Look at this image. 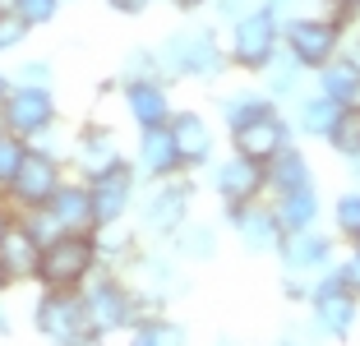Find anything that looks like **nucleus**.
I'll return each mask as SVG.
<instances>
[{"mask_svg": "<svg viewBox=\"0 0 360 346\" xmlns=\"http://www.w3.org/2000/svg\"><path fill=\"white\" fill-rule=\"evenodd\" d=\"M212 346H240V342H236V337H217V342H212Z\"/></svg>", "mask_w": 360, "mask_h": 346, "instance_id": "obj_50", "label": "nucleus"}, {"mask_svg": "<svg viewBox=\"0 0 360 346\" xmlns=\"http://www.w3.org/2000/svg\"><path fill=\"white\" fill-rule=\"evenodd\" d=\"M314 88L323 97H333V102H342V106H360V65L342 51L338 60H328L314 74Z\"/></svg>", "mask_w": 360, "mask_h": 346, "instance_id": "obj_28", "label": "nucleus"}, {"mask_svg": "<svg viewBox=\"0 0 360 346\" xmlns=\"http://www.w3.org/2000/svg\"><path fill=\"white\" fill-rule=\"evenodd\" d=\"M222 222L231 226L240 250H250V254H277V245H282V236H286L268 194L255 199V203H240V208H222Z\"/></svg>", "mask_w": 360, "mask_h": 346, "instance_id": "obj_18", "label": "nucleus"}, {"mask_svg": "<svg viewBox=\"0 0 360 346\" xmlns=\"http://www.w3.org/2000/svg\"><path fill=\"white\" fill-rule=\"evenodd\" d=\"M60 10H65V0H14V14H19L32 32L46 28V23H56V19H60Z\"/></svg>", "mask_w": 360, "mask_h": 346, "instance_id": "obj_34", "label": "nucleus"}, {"mask_svg": "<svg viewBox=\"0 0 360 346\" xmlns=\"http://www.w3.org/2000/svg\"><path fill=\"white\" fill-rule=\"evenodd\" d=\"M116 93L134 129H162L176 115V97H171L167 79H116Z\"/></svg>", "mask_w": 360, "mask_h": 346, "instance_id": "obj_17", "label": "nucleus"}, {"mask_svg": "<svg viewBox=\"0 0 360 346\" xmlns=\"http://www.w3.org/2000/svg\"><path fill=\"white\" fill-rule=\"evenodd\" d=\"M84 314H88V328L102 337L129 333V323H134V282L116 268H102L84 286Z\"/></svg>", "mask_w": 360, "mask_h": 346, "instance_id": "obj_8", "label": "nucleus"}, {"mask_svg": "<svg viewBox=\"0 0 360 346\" xmlns=\"http://www.w3.org/2000/svg\"><path fill=\"white\" fill-rule=\"evenodd\" d=\"M46 212L60 222V231H88V236L97 231L93 189H88V180H79V176H70L60 189H56V199L46 203Z\"/></svg>", "mask_w": 360, "mask_h": 346, "instance_id": "obj_23", "label": "nucleus"}, {"mask_svg": "<svg viewBox=\"0 0 360 346\" xmlns=\"http://www.w3.org/2000/svg\"><path fill=\"white\" fill-rule=\"evenodd\" d=\"M273 212H277V222H282V231L323 226V189H319V185H305V189L273 194Z\"/></svg>", "mask_w": 360, "mask_h": 346, "instance_id": "obj_25", "label": "nucleus"}, {"mask_svg": "<svg viewBox=\"0 0 360 346\" xmlns=\"http://www.w3.org/2000/svg\"><path fill=\"white\" fill-rule=\"evenodd\" d=\"M217 245H222V226H217V222L190 217L185 226H180V236L167 245V250L176 254L180 263H208V259H217Z\"/></svg>", "mask_w": 360, "mask_h": 346, "instance_id": "obj_27", "label": "nucleus"}, {"mask_svg": "<svg viewBox=\"0 0 360 346\" xmlns=\"http://www.w3.org/2000/svg\"><path fill=\"white\" fill-rule=\"evenodd\" d=\"M60 346H106V337H102V333H93V328H88V333L70 337V342H60Z\"/></svg>", "mask_w": 360, "mask_h": 346, "instance_id": "obj_44", "label": "nucleus"}, {"mask_svg": "<svg viewBox=\"0 0 360 346\" xmlns=\"http://www.w3.org/2000/svg\"><path fill=\"white\" fill-rule=\"evenodd\" d=\"M0 125L10 134L28 139V143H42L60 129V106H56L51 88H32V84H14L10 97L0 102Z\"/></svg>", "mask_w": 360, "mask_h": 346, "instance_id": "obj_9", "label": "nucleus"}, {"mask_svg": "<svg viewBox=\"0 0 360 346\" xmlns=\"http://www.w3.org/2000/svg\"><path fill=\"white\" fill-rule=\"evenodd\" d=\"M328 217H333V226H328V231L342 241V250H347V245H360V185L342 189L338 199H333Z\"/></svg>", "mask_w": 360, "mask_h": 346, "instance_id": "obj_30", "label": "nucleus"}, {"mask_svg": "<svg viewBox=\"0 0 360 346\" xmlns=\"http://www.w3.org/2000/svg\"><path fill=\"white\" fill-rule=\"evenodd\" d=\"M111 14H120V19H143V14L158 5V0H102Z\"/></svg>", "mask_w": 360, "mask_h": 346, "instance_id": "obj_40", "label": "nucleus"}, {"mask_svg": "<svg viewBox=\"0 0 360 346\" xmlns=\"http://www.w3.org/2000/svg\"><path fill=\"white\" fill-rule=\"evenodd\" d=\"M347 5H351V10H360V0H347Z\"/></svg>", "mask_w": 360, "mask_h": 346, "instance_id": "obj_52", "label": "nucleus"}, {"mask_svg": "<svg viewBox=\"0 0 360 346\" xmlns=\"http://www.w3.org/2000/svg\"><path fill=\"white\" fill-rule=\"evenodd\" d=\"M97 273H102V250H97V236H88V231H60L56 241L42 245L37 286H51V291H84Z\"/></svg>", "mask_w": 360, "mask_h": 346, "instance_id": "obj_4", "label": "nucleus"}, {"mask_svg": "<svg viewBox=\"0 0 360 346\" xmlns=\"http://www.w3.org/2000/svg\"><path fill=\"white\" fill-rule=\"evenodd\" d=\"M129 162L139 167V176H143V185H153V180H167V176H180V153H176V139H171V129H134V148H129Z\"/></svg>", "mask_w": 360, "mask_h": 346, "instance_id": "obj_19", "label": "nucleus"}, {"mask_svg": "<svg viewBox=\"0 0 360 346\" xmlns=\"http://www.w3.org/2000/svg\"><path fill=\"white\" fill-rule=\"evenodd\" d=\"M28 37H32V28H28V23H23L14 10H10V14H0V56H5V51H19Z\"/></svg>", "mask_w": 360, "mask_h": 346, "instance_id": "obj_36", "label": "nucleus"}, {"mask_svg": "<svg viewBox=\"0 0 360 346\" xmlns=\"http://www.w3.org/2000/svg\"><path fill=\"white\" fill-rule=\"evenodd\" d=\"M32 333L46 346H60L70 337L88 333V314H84V291H51L37 286L32 295Z\"/></svg>", "mask_w": 360, "mask_h": 346, "instance_id": "obj_12", "label": "nucleus"}, {"mask_svg": "<svg viewBox=\"0 0 360 346\" xmlns=\"http://www.w3.org/2000/svg\"><path fill=\"white\" fill-rule=\"evenodd\" d=\"M14 286H10V277H5V268H0V295H10Z\"/></svg>", "mask_w": 360, "mask_h": 346, "instance_id": "obj_49", "label": "nucleus"}, {"mask_svg": "<svg viewBox=\"0 0 360 346\" xmlns=\"http://www.w3.org/2000/svg\"><path fill=\"white\" fill-rule=\"evenodd\" d=\"M116 79H167V74H162V60H158V46H129L120 70H116Z\"/></svg>", "mask_w": 360, "mask_h": 346, "instance_id": "obj_31", "label": "nucleus"}, {"mask_svg": "<svg viewBox=\"0 0 360 346\" xmlns=\"http://www.w3.org/2000/svg\"><path fill=\"white\" fill-rule=\"evenodd\" d=\"M338 259H342V241L333 236V231H323V226L286 231L282 245H277V263H282V273L319 277V273H328Z\"/></svg>", "mask_w": 360, "mask_h": 346, "instance_id": "obj_14", "label": "nucleus"}, {"mask_svg": "<svg viewBox=\"0 0 360 346\" xmlns=\"http://www.w3.org/2000/svg\"><path fill=\"white\" fill-rule=\"evenodd\" d=\"M0 199H5V185H0Z\"/></svg>", "mask_w": 360, "mask_h": 346, "instance_id": "obj_53", "label": "nucleus"}, {"mask_svg": "<svg viewBox=\"0 0 360 346\" xmlns=\"http://www.w3.org/2000/svg\"><path fill=\"white\" fill-rule=\"evenodd\" d=\"M342 111H347V106H342V102H333V97H323L319 88L300 93L296 102L286 106L291 125H296V139H314V143H328V134L338 129Z\"/></svg>", "mask_w": 360, "mask_h": 346, "instance_id": "obj_20", "label": "nucleus"}, {"mask_svg": "<svg viewBox=\"0 0 360 346\" xmlns=\"http://www.w3.org/2000/svg\"><path fill=\"white\" fill-rule=\"evenodd\" d=\"M255 5H259V0H212L208 10H212V14H217V23H222V28H226V23H236V19H245V14L255 10Z\"/></svg>", "mask_w": 360, "mask_h": 346, "instance_id": "obj_38", "label": "nucleus"}, {"mask_svg": "<svg viewBox=\"0 0 360 346\" xmlns=\"http://www.w3.org/2000/svg\"><path fill=\"white\" fill-rule=\"evenodd\" d=\"M268 111H282V106L264 93V84H240V88H222L217 93V125H222V134H236L240 125H250V120H259Z\"/></svg>", "mask_w": 360, "mask_h": 346, "instance_id": "obj_22", "label": "nucleus"}, {"mask_svg": "<svg viewBox=\"0 0 360 346\" xmlns=\"http://www.w3.org/2000/svg\"><path fill=\"white\" fill-rule=\"evenodd\" d=\"M342 273H347L351 286L360 291V245H347V254H342Z\"/></svg>", "mask_w": 360, "mask_h": 346, "instance_id": "obj_41", "label": "nucleus"}, {"mask_svg": "<svg viewBox=\"0 0 360 346\" xmlns=\"http://www.w3.org/2000/svg\"><path fill=\"white\" fill-rule=\"evenodd\" d=\"M203 185L212 189V199L222 208H240V203H255L268 194V171L255 158H245L236 148H226L222 158L203 171Z\"/></svg>", "mask_w": 360, "mask_h": 346, "instance_id": "obj_10", "label": "nucleus"}, {"mask_svg": "<svg viewBox=\"0 0 360 346\" xmlns=\"http://www.w3.org/2000/svg\"><path fill=\"white\" fill-rule=\"evenodd\" d=\"M14 222H19V208H14L10 199H0V241H5V231H10Z\"/></svg>", "mask_w": 360, "mask_h": 346, "instance_id": "obj_43", "label": "nucleus"}, {"mask_svg": "<svg viewBox=\"0 0 360 346\" xmlns=\"http://www.w3.org/2000/svg\"><path fill=\"white\" fill-rule=\"evenodd\" d=\"M309 323L323 342H351L360 328V291L351 286V277L342 273V259L328 273H319L309 286Z\"/></svg>", "mask_w": 360, "mask_h": 346, "instance_id": "obj_3", "label": "nucleus"}, {"mask_svg": "<svg viewBox=\"0 0 360 346\" xmlns=\"http://www.w3.org/2000/svg\"><path fill=\"white\" fill-rule=\"evenodd\" d=\"M129 158V148L120 143V134L102 120H84V125L70 134V148H65V162H70V176L79 180H97L102 171L120 167Z\"/></svg>", "mask_w": 360, "mask_h": 346, "instance_id": "obj_11", "label": "nucleus"}, {"mask_svg": "<svg viewBox=\"0 0 360 346\" xmlns=\"http://www.w3.org/2000/svg\"><path fill=\"white\" fill-rule=\"evenodd\" d=\"M23 158H28V139L10 134V129L0 125V185H10L14 171L23 167Z\"/></svg>", "mask_w": 360, "mask_h": 346, "instance_id": "obj_33", "label": "nucleus"}, {"mask_svg": "<svg viewBox=\"0 0 360 346\" xmlns=\"http://www.w3.org/2000/svg\"><path fill=\"white\" fill-rule=\"evenodd\" d=\"M347 46V32L333 19H323L319 10H300L282 23V51H291L309 74H319L328 60H338Z\"/></svg>", "mask_w": 360, "mask_h": 346, "instance_id": "obj_7", "label": "nucleus"}, {"mask_svg": "<svg viewBox=\"0 0 360 346\" xmlns=\"http://www.w3.org/2000/svg\"><path fill=\"white\" fill-rule=\"evenodd\" d=\"M37 263H42V241L23 222H14L0 241V268H5L10 286H37Z\"/></svg>", "mask_w": 360, "mask_h": 346, "instance_id": "obj_21", "label": "nucleus"}, {"mask_svg": "<svg viewBox=\"0 0 360 346\" xmlns=\"http://www.w3.org/2000/svg\"><path fill=\"white\" fill-rule=\"evenodd\" d=\"M309 79H314V74H309V70H305V65H300L291 51H277V60L268 65L264 74H259V84H264V93L273 97V102L282 106V111H286L291 102H296L300 93H309Z\"/></svg>", "mask_w": 360, "mask_h": 346, "instance_id": "obj_24", "label": "nucleus"}, {"mask_svg": "<svg viewBox=\"0 0 360 346\" xmlns=\"http://www.w3.org/2000/svg\"><path fill=\"white\" fill-rule=\"evenodd\" d=\"M342 167H347L351 185H360V153H356V158H342Z\"/></svg>", "mask_w": 360, "mask_h": 346, "instance_id": "obj_47", "label": "nucleus"}, {"mask_svg": "<svg viewBox=\"0 0 360 346\" xmlns=\"http://www.w3.org/2000/svg\"><path fill=\"white\" fill-rule=\"evenodd\" d=\"M314 10L323 14V19H333L342 32H356L360 28V10H351L347 0H314Z\"/></svg>", "mask_w": 360, "mask_h": 346, "instance_id": "obj_37", "label": "nucleus"}, {"mask_svg": "<svg viewBox=\"0 0 360 346\" xmlns=\"http://www.w3.org/2000/svg\"><path fill=\"white\" fill-rule=\"evenodd\" d=\"M264 5H268V10H273L277 14V19H291V14H300V10H305V5H309V0H264Z\"/></svg>", "mask_w": 360, "mask_h": 346, "instance_id": "obj_42", "label": "nucleus"}, {"mask_svg": "<svg viewBox=\"0 0 360 346\" xmlns=\"http://www.w3.org/2000/svg\"><path fill=\"white\" fill-rule=\"evenodd\" d=\"M309 286H314V277H300V273H282V295L291 305H309Z\"/></svg>", "mask_w": 360, "mask_h": 346, "instance_id": "obj_39", "label": "nucleus"}, {"mask_svg": "<svg viewBox=\"0 0 360 346\" xmlns=\"http://www.w3.org/2000/svg\"><path fill=\"white\" fill-rule=\"evenodd\" d=\"M65 180H70V162H65V153L51 143V139H42V143H28L23 167L14 171V180L5 185V199H10L19 212L46 208Z\"/></svg>", "mask_w": 360, "mask_h": 346, "instance_id": "obj_6", "label": "nucleus"}, {"mask_svg": "<svg viewBox=\"0 0 360 346\" xmlns=\"http://www.w3.org/2000/svg\"><path fill=\"white\" fill-rule=\"evenodd\" d=\"M125 346H190V328L180 319H171V309L167 314H148L129 323Z\"/></svg>", "mask_w": 360, "mask_h": 346, "instance_id": "obj_29", "label": "nucleus"}, {"mask_svg": "<svg viewBox=\"0 0 360 346\" xmlns=\"http://www.w3.org/2000/svg\"><path fill=\"white\" fill-rule=\"evenodd\" d=\"M14 10V0H0V14H10Z\"/></svg>", "mask_w": 360, "mask_h": 346, "instance_id": "obj_51", "label": "nucleus"}, {"mask_svg": "<svg viewBox=\"0 0 360 346\" xmlns=\"http://www.w3.org/2000/svg\"><path fill=\"white\" fill-rule=\"evenodd\" d=\"M14 84H32V88H51L56 84V65L46 56H32V60H19L14 65Z\"/></svg>", "mask_w": 360, "mask_h": 346, "instance_id": "obj_35", "label": "nucleus"}, {"mask_svg": "<svg viewBox=\"0 0 360 346\" xmlns=\"http://www.w3.org/2000/svg\"><path fill=\"white\" fill-rule=\"evenodd\" d=\"M171 139H176V153H180V167L190 171V176H203L212 162L222 158V139L212 129V120L194 106H176L171 115Z\"/></svg>", "mask_w": 360, "mask_h": 346, "instance_id": "obj_13", "label": "nucleus"}, {"mask_svg": "<svg viewBox=\"0 0 360 346\" xmlns=\"http://www.w3.org/2000/svg\"><path fill=\"white\" fill-rule=\"evenodd\" d=\"M277 51H282V19L268 10L264 0L245 19L226 23V60H231L236 74H255L259 79L277 60Z\"/></svg>", "mask_w": 360, "mask_h": 346, "instance_id": "obj_5", "label": "nucleus"}, {"mask_svg": "<svg viewBox=\"0 0 360 346\" xmlns=\"http://www.w3.org/2000/svg\"><path fill=\"white\" fill-rule=\"evenodd\" d=\"M171 10H180V14H199V10H208L212 0H167Z\"/></svg>", "mask_w": 360, "mask_h": 346, "instance_id": "obj_45", "label": "nucleus"}, {"mask_svg": "<svg viewBox=\"0 0 360 346\" xmlns=\"http://www.w3.org/2000/svg\"><path fill=\"white\" fill-rule=\"evenodd\" d=\"M14 333V319H10V309H5V295H0V337H10Z\"/></svg>", "mask_w": 360, "mask_h": 346, "instance_id": "obj_46", "label": "nucleus"}, {"mask_svg": "<svg viewBox=\"0 0 360 346\" xmlns=\"http://www.w3.org/2000/svg\"><path fill=\"white\" fill-rule=\"evenodd\" d=\"M268 199L273 194H286V189H305V185H319V176H314V162H309V153L300 143H291L282 153V158H273L268 162Z\"/></svg>", "mask_w": 360, "mask_h": 346, "instance_id": "obj_26", "label": "nucleus"}, {"mask_svg": "<svg viewBox=\"0 0 360 346\" xmlns=\"http://www.w3.org/2000/svg\"><path fill=\"white\" fill-rule=\"evenodd\" d=\"M194 199H199V176H190V171L153 180V185L139 194V208H134L139 236L148 245H171L180 236V226L194 217Z\"/></svg>", "mask_w": 360, "mask_h": 346, "instance_id": "obj_2", "label": "nucleus"}, {"mask_svg": "<svg viewBox=\"0 0 360 346\" xmlns=\"http://www.w3.org/2000/svg\"><path fill=\"white\" fill-rule=\"evenodd\" d=\"M158 60L167 84H203L217 88L231 70L226 60V28L222 23H185L158 42Z\"/></svg>", "mask_w": 360, "mask_h": 346, "instance_id": "obj_1", "label": "nucleus"}, {"mask_svg": "<svg viewBox=\"0 0 360 346\" xmlns=\"http://www.w3.org/2000/svg\"><path fill=\"white\" fill-rule=\"evenodd\" d=\"M291 143H300V139H296V125H291L286 111H268V115H259V120H250V125H240L236 134H226V148L255 158L259 167H268L273 158H282Z\"/></svg>", "mask_w": 360, "mask_h": 346, "instance_id": "obj_16", "label": "nucleus"}, {"mask_svg": "<svg viewBox=\"0 0 360 346\" xmlns=\"http://www.w3.org/2000/svg\"><path fill=\"white\" fill-rule=\"evenodd\" d=\"M328 148L338 158H356L360 153V106H347V111H342L338 129L328 134Z\"/></svg>", "mask_w": 360, "mask_h": 346, "instance_id": "obj_32", "label": "nucleus"}, {"mask_svg": "<svg viewBox=\"0 0 360 346\" xmlns=\"http://www.w3.org/2000/svg\"><path fill=\"white\" fill-rule=\"evenodd\" d=\"M10 88H14V74H10V70H0V102L10 97Z\"/></svg>", "mask_w": 360, "mask_h": 346, "instance_id": "obj_48", "label": "nucleus"}, {"mask_svg": "<svg viewBox=\"0 0 360 346\" xmlns=\"http://www.w3.org/2000/svg\"><path fill=\"white\" fill-rule=\"evenodd\" d=\"M93 189V208H97V226H111V222H129L139 208V194H143V176H139L134 162H120V167L102 171L97 180H88Z\"/></svg>", "mask_w": 360, "mask_h": 346, "instance_id": "obj_15", "label": "nucleus"}]
</instances>
